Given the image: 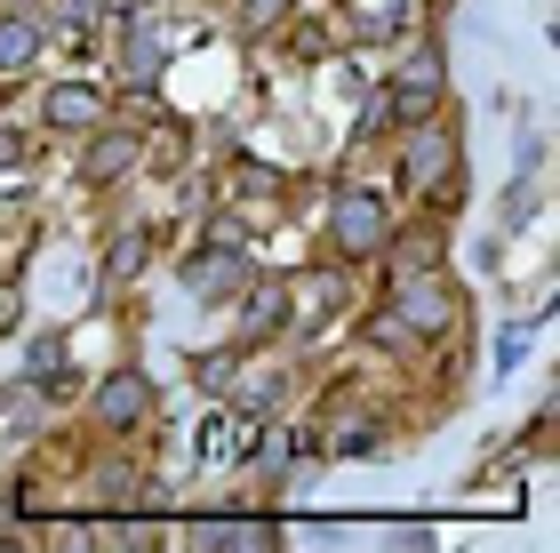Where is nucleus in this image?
Here are the masks:
<instances>
[{
    "label": "nucleus",
    "mask_w": 560,
    "mask_h": 553,
    "mask_svg": "<svg viewBox=\"0 0 560 553\" xmlns=\"http://www.w3.org/2000/svg\"><path fill=\"white\" fill-rule=\"evenodd\" d=\"M280 313H289V289H257V306H248V337H272Z\"/></svg>",
    "instance_id": "f8f14e48"
},
{
    "label": "nucleus",
    "mask_w": 560,
    "mask_h": 553,
    "mask_svg": "<svg viewBox=\"0 0 560 553\" xmlns=\"http://www.w3.org/2000/svg\"><path fill=\"white\" fill-rule=\"evenodd\" d=\"M456 169V137L448 129H432V120H417V137H409V185L417 193H432Z\"/></svg>",
    "instance_id": "423d86ee"
},
{
    "label": "nucleus",
    "mask_w": 560,
    "mask_h": 553,
    "mask_svg": "<svg viewBox=\"0 0 560 553\" xmlns=\"http://www.w3.org/2000/svg\"><path fill=\"white\" fill-rule=\"evenodd\" d=\"M185 281H192V297H209V306H224L241 281H248V257L233 241H217V249H200V257L185 265Z\"/></svg>",
    "instance_id": "20e7f679"
},
{
    "label": "nucleus",
    "mask_w": 560,
    "mask_h": 553,
    "mask_svg": "<svg viewBox=\"0 0 560 553\" xmlns=\"http://www.w3.org/2000/svg\"><path fill=\"white\" fill-rule=\"evenodd\" d=\"M144 257H152V233H144V224H129V233H120V241L105 249V289L137 281V273H144Z\"/></svg>",
    "instance_id": "1a4fd4ad"
},
{
    "label": "nucleus",
    "mask_w": 560,
    "mask_h": 553,
    "mask_svg": "<svg viewBox=\"0 0 560 553\" xmlns=\"http://www.w3.org/2000/svg\"><path fill=\"white\" fill-rule=\"evenodd\" d=\"M120 41H129V72L152 81V72H161V41H152V24H120Z\"/></svg>",
    "instance_id": "9b49d317"
},
{
    "label": "nucleus",
    "mask_w": 560,
    "mask_h": 553,
    "mask_svg": "<svg viewBox=\"0 0 560 553\" xmlns=\"http://www.w3.org/2000/svg\"><path fill=\"white\" fill-rule=\"evenodd\" d=\"M432 105H441V57H417L393 81V105L376 113V120H409V129H417V120H432Z\"/></svg>",
    "instance_id": "7ed1b4c3"
},
{
    "label": "nucleus",
    "mask_w": 560,
    "mask_h": 553,
    "mask_svg": "<svg viewBox=\"0 0 560 553\" xmlns=\"http://www.w3.org/2000/svg\"><path fill=\"white\" fill-rule=\"evenodd\" d=\"M40 57V24L33 16H0V72H24Z\"/></svg>",
    "instance_id": "9d476101"
},
{
    "label": "nucleus",
    "mask_w": 560,
    "mask_h": 553,
    "mask_svg": "<svg viewBox=\"0 0 560 553\" xmlns=\"http://www.w3.org/2000/svg\"><path fill=\"white\" fill-rule=\"evenodd\" d=\"M137 153H144V145L129 129H105V120H96V145H89V161H81V177L89 185H113V177H129V169H137Z\"/></svg>",
    "instance_id": "0eeeda50"
},
{
    "label": "nucleus",
    "mask_w": 560,
    "mask_h": 553,
    "mask_svg": "<svg viewBox=\"0 0 560 553\" xmlns=\"http://www.w3.org/2000/svg\"><path fill=\"white\" fill-rule=\"evenodd\" d=\"M40 120L48 129H96V120H105V96H96L89 81H57L40 96Z\"/></svg>",
    "instance_id": "39448f33"
},
{
    "label": "nucleus",
    "mask_w": 560,
    "mask_h": 553,
    "mask_svg": "<svg viewBox=\"0 0 560 553\" xmlns=\"http://www.w3.org/2000/svg\"><path fill=\"white\" fill-rule=\"evenodd\" d=\"M393 313H400V321H409V330H417V337H441L456 306H448V289H441V281H409V289H400V297H393Z\"/></svg>",
    "instance_id": "6e6552de"
},
{
    "label": "nucleus",
    "mask_w": 560,
    "mask_h": 553,
    "mask_svg": "<svg viewBox=\"0 0 560 553\" xmlns=\"http://www.w3.org/2000/svg\"><path fill=\"white\" fill-rule=\"evenodd\" d=\"M296 16V0H241V24L248 33H272V24H289Z\"/></svg>",
    "instance_id": "ddd939ff"
},
{
    "label": "nucleus",
    "mask_w": 560,
    "mask_h": 553,
    "mask_svg": "<svg viewBox=\"0 0 560 553\" xmlns=\"http://www.w3.org/2000/svg\"><path fill=\"white\" fill-rule=\"evenodd\" d=\"M328 233H337L345 257H385V249H393V209H385L376 193L345 185V193H337V209H328Z\"/></svg>",
    "instance_id": "f257e3e1"
},
{
    "label": "nucleus",
    "mask_w": 560,
    "mask_h": 553,
    "mask_svg": "<svg viewBox=\"0 0 560 553\" xmlns=\"http://www.w3.org/2000/svg\"><path fill=\"white\" fill-rule=\"evenodd\" d=\"M144 417H152V377L144 369H113L105 385H96V425H105V434H137Z\"/></svg>",
    "instance_id": "f03ea898"
}]
</instances>
